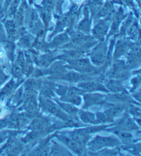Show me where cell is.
Masks as SVG:
<instances>
[{
  "instance_id": "obj_3",
  "label": "cell",
  "mask_w": 141,
  "mask_h": 156,
  "mask_svg": "<svg viewBox=\"0 0 141 156\" xmlns=\"http://www.w3.org/2000/svg\"><path fill=\"white\" fill-rule=\"evenodd\" d=\"M120 140L116 136H103L97 135L87 142L86 147L90 152L94 153L105 148H114L119 147Z\"/></svg>"
},
{
  "instance_id": "obj_2",
  "label": "cell",
  "mask_w": 141,
  "mask_h": 156,
  "mask_svg": "<svg viewBox=\"0 0 141 156\" xmlns=\"http://www.w3.org/2000/svg\"><path fill=\"white\" fill-rule=\"evenodd\" d=\"M39 107L41 108L42 111L50 114L63 122H69L74 119L78 120L73 118L65 112L52 99L39 97Z\"/></svg>"
},
{
  "instance_id": "obj_1",
  "label": "cell",
  "mask_w": 141,
  "mask_h": 156,
  "mask_svg": "<svg viewBox=\"0 0 141 156\" xmlns=\"http://www.w3.org/2000/svg\"><path fill=\"white\" fill-rule=\"evenodd\" d=\"M64 62H66V67L67 69L77 71L80 73L98 76L104 71L103 66L97 67L92 65L89 58L86 57L66 60Z\"/></svg>"
},
{
  "instance_id": "obj_21",
  "label": "cell",
  "mask_w": 141,
  "mask_h": 156,
  "mask_svg": "<svg viewBox=\"0 0 141 156\" xmlns=\"http://www.w3.org/2000/svg\"><path fill=\"white\" fill-rule=\"evenodd\" d=\"M103 84L108 93H117L122 92H128L125 86L123 84V81L118 80L113 78L106 77L103 80ZM129 93V92H128Z\"/></svg>"
},
{
  "instance_id": "obj_8",
  "label": "cell",
  "mask_w": 141,
  "mask_h": 156,
  "mask_svg": "<svg viewBox=\"0 0 141 156\" xmlns=\"http://www.w3.org/2000/svg\"><path fill=\"white\" fill-rule=\"evenodd\" d=\"M53 123L54 122L50 119L38 115L31 120L28 127L31 131L46 132L49 134L55 131L53 127Z\"/></svg>"
},
{
  "instance_id": "obj_22",
  "label": "cell",
  "mask_w": 141,
  "mask_h": 156,
  "mask_svg": "<svg viewBox=\"0 0 141 156\" xmlns=\"http://www.w3.org/2000/svg\"><path fill=\"white\" fill-rule=\"evenodd\" d=\"M54 138V133L48 135L46 138L42 139L38 145L33 149L29 154L30 155H49L50 154V141Z\"/></svg>"
},
{
  "instance_id": "obj_46",
  "label": "cell",
  "mask_w": 141,
  "mask_h": 156,
  "mask_svg": "<svg viewBox=\"0 0 141 156\" xmlns=\"http://www.w3.org/2000/svg\"><path fill=\"white\" fill-rule=\"evenodd\" d=\"M56 0H42L41 6L48 12L52 13L55 6Z\"/></svg>"
},
{
  "instance_id": "obj_9",
  "label": "cell",
  "mask_w": 141,
  "mask_h": 156,
  "mask_svg": "<svg viewBox=\"0 0 141 156\" xmlns=\"http://www.w3.org/2000/svg\"><path fill=\"white\" fill-rule=\"evenodd\" d=\"M68 69L66 67V62L61 60H55L48 67L42 69L43 76H48V80H56L59 77L66 73Z\"/></svg>"
},
{
  "instance_id": "obj_43",
  "label": "cell",
  "mask_w": 141,
  "mask_h": 156,
  "mask_svg": "<svg viewBox=\"0 0 141 156\" xmlns=\"http://www.w3.org/2000/svg\"><path fill=\"white\" fill-rule=\"evenodd\" d=\"M21 0H13L12 2L10 3L9 6L6 10L7 16L9 19H13L15 13L17 10L19 5L21 4Z\"/></svg>"
},
{
  "instance_id": "obj_47",
  "label": "cell",
  "mask_w": 141,
  "mask_h": 156,
  "mask_svg": "<svg viewBox=\"0 0 141 156\" xmlns=\"http://www.w3.org/2000/svg\"><path fill=\"white\" fill-rule=\"evenodd\" d=\"M131 88L129 90V93H134L136 91L138 88H140V74L139 73L136 76L134 77L131 80Z\"/></svg>"
},
{
  "instance_id": "obj_15",
  "label": "cell",
  "mask_w": 141,
  "mask_h": 156,
  "mask_svg": "<svg viewBox=\"0 0 141 156\" xmlns=\"http://www.w3.org/2000/svg\"><path fill=\"white\" fill-rule=\"evenodd\" d=\"M132 43L125 38H120L115 42L114 50L112 54V60L120 59L121 57L125 56L130 49Z\"/></svg>"
},
{
  "instance_id": "obj_41",
  "label": "cell",
  "mask_w": 141,
  "mask_h": 156,
  "mask_svg": "<svg viewBox=\"0 0 141 156\" xmlns=\"http://www.w3.org/2000/svg\"><path fill=\"white\" fill-rule=\"evenodd\" d=\"M134 21V17L132 14L129 15L125 18L124 19V21H122V25H121L120 28L118 30V35L119 36H125L127 30L128 29V27L131 26V24L133 23Z\"/></svg>"
},
{
  "instance_id": "obj_11",
  "label": "cell",
  "mask_w": 141,
  "mask_h": 156,
  "mask_svg": "<svg viewBox=\"0 0 141 156\" xmlns=\"http://www.w3.org/2000/svg\"><path fill=\"white\" fill-rule=\"evenodd\" d=\"M38 94H32V95L25 96L24 102L18 108V111H23L26 112L30 118L38 115L39 103L37 100Z\"/></svg>"
},
{
  "instance_id": "obj_28",
  "label": "cell",
  "mask_w": 141,
  "mask_h": 156,
  "mask_svg": "<svg viewBox=\"0 0 141 156\" xmlns=\"http://www.w3.org/2000/svg\"><path fill=\"white\" fill-rule=\"evenodd\" d=\"M70 41V35L67 32H61L56 34L51 42L48 43V49H56L67 43Z\"/></svg>"
},
{
  "instance_id": "obj_18",
  "label": "cell",
  "mask_w": 141,
  "mask_h": 156,
  "mask_svg": "<svg viewBox=\"0 0 141 156\" xmlns=\"http://www.w3.org/2000/svg\"><path fill=\"white\" fill-rule=\"evenodd\" d=\"M84 104L83 109H88L90 107L96 105L103 104L105 102V95L97 92L94 93H85L83 94Z\"/></svg>"
},
{
  "instance_id": "obj_38",
  "label": "cell",
  "mask_w": 141,
  "mask_h": 156,
  "mask_svg": "<svg viewBox=\"0 0 141 156\" xmlns=\"http://www.w3.org/2000/svg\"><path fill=\"white\" fill-rule=\"evenodd\" d=\"M128 35V38L130 40L134 41L136 43H139L140 41V28L138 21H134L133 23L131 24V26L127 30L126 33Z\"/></svg>"
},
{
  "instance_id": "obj_19",
  "label": "cell",
  "mask_w": 141,
  "mask_h": 156,
  "mask_svg": "<svg viewBox=\"0 0 141 156\" xmlns=\"http://www.w3.org/2000/svg\"><path fill=\"white\" fill-rule=\"evenodd\" d=\"M125 16L126 15L125 14V11H124L122 7H120L118 9V10L115 11L112 17L111 26L110 27H109L110 29H109L108 37L117 34L118 32V30H119L120 24L124 20V19L125 18Z\"/></svg>"
},
{
  "instance_id": "obj_56",
  "label": "cell",
  "mask_w": 141,
  "mask_h": 156,
  "mask_svg": "<svg viewBox=\"0 0 141 156\" xmlns=\"http://www.w3.org/2000/svg\"><path fill=\"white\" fill-rule=\"evenodd\" d=\"M74 1L75 2H77V3H78V2H81V1H82V0H74Z\"/></svg>"
},
{
  "instance_id": "obj_36",
  "label": "cell",
  "mask_w": 141,
  "mask_h": 156,
  "mask_svg": "<svg viewBox=\"0 0 141 156\" xmlns=\"http://www.w3.org/2000/svg\"><path fill=\"white\" fill-rule=\"evenodd\" d=\"M54 100L56 104L59 105V107H60L66 114H67V115H70V116L73 117V118L78 119V116H77V114H78V112L79 110L78 109L77 106H75V105H74L73 104H70V103H68V102L58 101V100H56L55 99Z\"/></svg>"
},
{
  "instance_id": "obj_13",
  "label": "cell",
  "mask_w": 141,
  "mask_h": 156,
  "mask_svg": "<svg viewBox=\"0 0 141 156\" xmlns=\"http://www.w3.org/2000/svg\"><path fill=\"white\" fill-rule=\"evenodd\" d=\"M95 79H98V77H95V75L83 74L77 71L70 70V71H67L66 73L59 77L56 80L66 81V82H68L70 83H78L83 82V81Z\"/></svg>"
},
{
  "instance_id": "obj_44",
  "label": "cell",
  "mask_w": 141,
  "mask_h": 156,
  "mask_svg": "<svg viewBox=\"0 0 141 156\" xmlns=\"http://www.w3.org/2000/svg\"><path fill=\"white\" fill-rule=\"evenodd\" d=\"M96 119H97V125L110 123L114 122V120H112L105 115L104 112H98L95 114Z\"/></svg>"
},
{
  "instance_id": "obj_23",
  "label": "cell",
  "mask_w": 141,
  "mask_h": 156,
  "mask_svg": "<svg viewBox=\"0 0 141 156\" xmlns=\"http://www.w3.org/2000/svg\"><path fill=\"white\" fill-rule=\"evenodd\" d=\"M105 130L114 133V135L116 136L119 138L120 141L125 143L127 144H131L134 141V136L132 135V133H130V132L121 129V128L117 127L116 125L112 128H106Z\"/></svg>"
},
{
  "instance_id": "obj_53",
  "label": "cell",
  "mask_w": 141,
  "mask_h": 156,
  "mask_svg": "<svg viewBox=\"0 0 141 156\" xmlns=\"http://www.w3.org/2000/svg\"><path fill=\"white\" fill-rule=\"evenodd\" d=\"M131 94H132V97H133L132 98H134L135 101L140 104V88H138L136 91L134 92V93H132Z\"/></svg>"
},
{
  "instance_id": "obj_49",
  "label": "cell",
  "mask_w": 141,
  "mask_h": 156,
  "mask_svg": "<svg viewBox=\"0 0 141 156\" xmlns=\"http://www.w3.org/2000/svg\"><path fill=\"white\" fill-rule=\"evenodd\" d=\"M8 41L7 37H6V33L4 26H3V24L0 22V45L3 44Z\"/></svg>"
},
{
  "instance_id": "obj_12",
  "label": "cell",
  "mask_w": 141,
  "mask_h": 156,
  "mask_svg": "<svg viewBox=\"0 0 141 156\" xmlns=\"http://www.w3.org/2000/svg\"><path fill=\"white\" fill-rule=\"evenodd\" d=\"M125 62L129 69H136L140 65V48L139 43H132L130 49L125 54Z\"/></svg>"
},
{
  "instance_id": "obj_24",
  "label": "cell",
  "mask_w": 141,
  "mask_h": 156,
  "mask_svg": "<svg viewBox=\"0 0 141 156\" xmlns=\"http://www.w3.org/2000/svg\"><path fill=\"white\" fill-rule=\"evenodd\" d=\"M56 55L53 52H47L41 55H36L34 62L39 68L46 69L56 60Z\"/></svg>"
},
{
  "instance_id": "obj_5",
  "label": "cell",
  "mask_w": 141,
  "mask_h": 156,
  "mask_svg": "<svg viewBox=\"0 0 141 156\" xmlns=\"http://www.w3.org/2000/svg\"><path fill=\"white\" fill-rule=\"evenodd\" d=\"M111 66V65H110ZM124 60H113V64L109 69H107L105 76L120 81H125L130 76L131 72Z\"/></svg>"
},
{
  "instance_id": "obj_45",
  "label": "cell",
  "mask_w": 141,
  "mask_h": 156,
  "mask_svg": "<svg viewBox=\"0 0 141 156\" xmlns=\"http://www.w3.org/2000/svg\"><path fill=\"white\" fill-rule=\"evenodd\" d=\"M14 63H15L17 65L22 69L24 65L26 63V57H25L24 52L22 50H19L17 53V55L15 58V60H14Z\"/></svg>"
},
{
  "instance_id": "obj_29",
  "label": "cell",
  "mask_w": 141,
  "mask_h": 156,
  "mask_svg": "<svg viewBox=\"0 0 141 156\" xmlns=\"http://www.w3.org/2000/svg\"><path fill=\"white\" fill-rule=\"evenodd\" d=\"M116 126L121 128V129H125L127 131H140V126L137 124L136 121L129 116V115H126L124 116L122 119H120L119 122H118Z\"/></svg>"
},
{
  "instance_id": "obj_31",
  "label": "cell",
  "mask_w": 141,
  "mask_h": 156,
  "mask_svg": "<svg viewBox=\"0 0 141 156\" xmlns=\"http://www.w3.org/2000/svg\"><path fill=\"white\" fill-rule=\"evenodd\" d=\"M86 52L78 49H69L64 50L63 53L61 55L56 56V60H61L63 61L77 59L86 56Z\"/></svg>"
},
{
  "instance_id": "obj_33",
  "label": "cell",
  "mask_w": 141,
  "mask_h": 156,
  "mask_svg": "<svg viewBox=\"0 0 141 156\" xmlns=\"http://www.w3.org/2000/svg\"><path fill=\"white\" fill-rule=\"evenodd\" d=\"M35 36L31 33H26V34L22 35L21 37L18 38V41L17 43V45L19 48L23 49H31L33 46L34 42L35 41Z\"/></svg>"
},
{
  "instance_id": "obj_32",
  "label": "cell",
  "mask_w": 141,
  "mask_h": 156,
  "mask_svg": "<svg viewBox=\"0 0 141 156\" xmlns=\"http://www.w3.org/2000/svg\"><path fill=\"white\" fill-rule=\"evenodd\" d=\"M25 98L24 94V90L23 85L21 86V87L16 89L15 91L12 94L11 98L9 101L10 106L12 108H16L18 106H20L24 102V100Z\"/></svg>"
},
{
  "instance_id": "obj_6",
  "label": "cell",
  "mask_w": 141,
  "mask_h": 156,
  "mask_svg": "<svg viewBox=\"0 0 141 156\" xmlns=\"http://www.w3.org/2000/svg\"><path fill=\"white\" fill-rule=\"evenodd\" d=\"M108 44L106 41H98L97 44L90 50V60L94 66L101 67L105 62L108 55Z\"/></svg>"
},
{
  "instance_id": "obj_42",
  "label": "cell",
  "mask_w": 141,
  "mask_h": 156,
  "mask_svg": "<svg viewBox=\"0 0 141 156\" xmlns=\"http://www.w3.org/2000/svg\"><path fill=\"white\" fill-rule=\"evenodd\" d=\"M12 73L13 75V77L18 82H24V77L25 75L23 72L22 69L17 65L15 63H13L12 66Z\"/></svg>"
},
{
  "instance_id": "obj_55",
  "label": "cell",
  "mask_w": 141,
  "mask_h": 156,
  "mask_svg": "<svg viewBox=\"0 0 141 156\" xmlns=\"http://www.w3.org/2000/svg\"><path fill=\"white\" fill-rule=\"evenodd\" d=\"M28 1H29V3L30 4H32V3L35 1V0H28Z\"/></svg>"
},
{
  "instance_id": "obj_50",
  "label": "cell",
  "mask_w": 141,
  "mask_h": 156,
  "mask_svg": "<svg viewBox=\"0 0 141 156\" xmlns=\"http://www.w3.org/2000/svg\"><path fill=\"white\" fill-rule=\"evenodd\" d=\"M67 102L70 103L75 106H80L82 104V98H81V96H74L70 98Z\"/></svg>"
},
{
  "instance_id": "obj_27",
  "label": "cell",
  "mask_w": 141,
  "mask_h": 156,
  "mask_svg": "<svg viewBox=\"0 0 141 156\" xmlns=\"http://www.w3.org/2000/svg\"><path fill=\"white\" fill-rule=\"evenodd\" d=\"M92 19L90 11L86 5L83 8V18L77 26V30L86 34H88L91 31Z\"/></svg>"
},
{
  "instance_id": "obj_4",
  "label": "cell",
  "mask_w": 141,
  "mask_h": 156,
  "mask_svg": "<svg viewBox=\"0 0 141 156\" xmlns=\"http://www.w3.org/2000/svg\"><path fill=\"white\" fill-rule=\"evenodd\" d=\"M26 23L31 34L35 35L36 37H44L46 28L36 9L28 8L25 18V23Z\"/></svg>"
},
{
  "instance_id": "obj_54",
  "label": "cell",
  "mask_w": 141,
  "mask_h": 156,
  "mask_svg": "<svg viewBox=\"0 0 141 156\" xmlns=\"http://www.w3.org/2000/svg\"><path fill=\"white\" fill-rule=\"evenodd\" d=\"M4 113V108L0 105V116H2Z\"/></svg>"
},
{
  "instance_id": "obj_14",
  "label": "cell",
  "mask_w": 141,
  "mask_h": 156,
  "mask_svg": "<svg viewBox=\"0 0 141 156\" xmlns=\"http://www.w3.org/2000/svg\"><path fill=\"white\" fill-rule=\"evenodd\" d=\"M78 88L82 89L86 93H94V92H104L108 93L103 82L97 79L83 81L77 83Z\"/></svg>"
},
{
  "instance_id": "obj_17",
  "label": "cell",
  "mask_w": 141,
  "mask_h": 156,
  "mask_svg": "<svg viewBox=\"0 0 141 156\" xmlns=\"http://www.w3.org/2000/svg\"><path fill=\"white\" fill-rule=\"evenodd\" d=\"M103 107H104L103 112L109 119L114 120L115 118L119 116L128 108V105L121 104H114V103L104 102Z\"/></svg>"
},
{
  "instance_id": "obj_26",
  "label": "cell",
  "mask_w": 141,
  "mask_h": 156,
  "mask_svg": "<svg viewBox=\"0 0 141 156\" xmlns=\"http://www.w3.org/2000/svg\"><path fill=\"white\" fill-rule=\"evenodd\" d=\"M66 132L76 142L86 147L87 142L90 139V134H88L85 131L84 128L81 127V129H76L73 131H66Z\"/></svg>"
},
{
  "instance_id": "obj_34",
  "label": "cell",
  "mask_w": 141,
  "mask_h": 156,
  "mask_svg": "<svg viewBox=\"0 0 141 156\" xmlns=\"http://www.w3.org/2000/svg\"><path fill=\"white\" fill-rule=\"evenodd\" d=\"M115 12L114 5L110 2H106L103 4L102 6L101 7L99 10L98 11L97 15L94 16V20L98 21L101 19L106 17L107 16L109 15H113Z\"/></svg>"
},
{
  "instance_id": "obj_7",
  "label": "cell",
  "mask_w": 141,
  "mask_h": 156,
  "mask_svg": "<svg viewBox=\"0 0 141 156\" xmlns=\"http://www.w3.org/2000/svg\"><path fill=\"white\" fill-rule=\"evenodd\" d=\"M54 138L66 146L70 151L74 153L76 155H83L86 150V147H83L76 142L67 134L66 131L62 132H56L54 133Z\"/></svg>"
},
{
  "instance_id": "obj_20",
  "label": "cell",
  "mask_w": 141,
  "mask_h": 156,
  "mask_svg": "<svg viewBox=\"0 0 141 156\" xmlns=\"http://www.w3.org/2000/svg\"><path fill=\"white\" fill-rule=\"evenodd\" d=\"M4 29L8 41L15 42L21 37L20 30L17 27L13 19H7L4 22Z\"/></svg>"
},
{
  "instance_id": "obj_25",
  "label": "cell",
  "mask_w": 141,
  "mask_h": 156,
  "mask_svg": "<svg viewBox=\"0 0 141 156\" xmlns=\"http://www.w3.org/2000/svg\"><path fill=\"white\" fill-rule=\"evenodd\" d=\"M71 151L63 145L61 143L52 138L50 141V154L49 155H72Z\"/></svg>"
},
{
  "instance_id": "obj_35",
  "label": "cell",
  "mask_w": 141,
  "mask_h": 156,
  "mask_svg": "<svg viewBox=\"0 0 141 156\" xmlns=\"http://www.w3.org/2000/svg\"><path fill=\"white\" fill-rule=\"evenodd\" d=\"M77 116L78 120H80L81 122L84 124H88L92 125H97L95 113L81 110H78Z\"/></svg>"
},
{
  "instance_id": "obj_16",
  "label": "cell",
  "mask_w": 141,
  "mask_h": 156,
  "mask_svg": "<svg viewBox=\"0 0 141 156\" xmlns=\"http://www.w3.org/2000/svg\"><path fill=\"white\" fill-rule=\"evenodd\" d=\"M105 102L114 103V104H121L129 105L130 104H136V101L133 99L128 92L122 93H110L105 95Z\"/></svg>"
},
{
  "instance_id": "obj_40",
  "label": "cell",
  "mask_w": 141,
  "mask_h": 156,
  "mask_svg": "<svg viewBox=\"0 0 141 156\" xmlns=\"http://www.w3.org/2000/svg\"><path fill=\"white\" fill-rule=\"evenodd\" d=\"M103 4V0H87L86 6L88 8L91 17H94Z\"/></svg>"
},
{
  "instance_id": "obj_48",
  "label": "cell",
  "mask_w": 141,
  "mask_h": 156,
  "mask_svg": "<svg viewBox=\"0 0 141 156\" xmlns=\"http://www.w3.org/2000/svg\"><path fill=\"white\" fill-rule=\"evenodd\" d=\"M125 149L129 152L132 153L134 155H140V143L139 142L135 144H129V146H126Z\"/></svg>"
},
{
  "instance_id": "obj_51",
  "label": "cell",
  "mask_w": 141,
  "mask_h": 156,
  "mask_svg": "<svg viewBox=\"0 0 141 156\" xmlns=\"http://www.w3.org/2000/svg\"><path fill=\"white\" fill-rule=\"evenodd\" d=\"M8 79H9V76H8L3 70L2 68L0 67V88Z\"/></svg>"
},
{
  "instance_id": "obj_37",
  "label": "cell",
  "mask_w": 141,
  "mask_h": 156,
  "mask_svg": "<svg viewBox=\"0 0 141 156\" xmlns=\"http://www.w3.org/2000/svg\"><path fill=\"white\" fill-rule=\"evenodd\" d=\"M86 93L82 89L78 88V86H68L66 94L61 98H59V101L67 102L68 100L74 96H82Z\"/></svg>"
},
{
  "instance_id": "obj_10",
  "label": "cell",
  "mask_w": 141,
  "mask_h": 156,
  "mask_svg": "<svg viewBox=\"0 0 141 156\" xmlns=\"http://www.w3.org/2000/svg\"><path fill=\"white\" fill-rule=\"evenodd\" d=\"M113 15H109L106 17L98 20L97 24L92 30V37L98 41H105V37L109 32L111 26L112 17Z\"/></svg>"
},
{
  "instance_id": "obj_52",
  "label": "cell",
  "mask_w": 141,
  "mask_h": 156,
  "mask_svg": "<svg viewBox=\"0 0 141 156\" xmlns=\"http://www.w3.org/2000/svg\"><path fill=\"white\" fill-rule=\"evenodd\" d=\"M6 54L4 49H2V47H0V67L2 68V66H4L6 64Z\"/></svg>"
},
{
  "instance_id": "obj_39",
  "label": "cell",
  "mask_w": 141,
  "mask_h": 156,
  "mask_svg": "<svg viewBox=\"0 0 141 156\" xmlns=\"http://www.w3.org/2000/svg\"><path fill=\"white\" fill-rule=\"evenodd\" d=\"M36 10L39 14V17H40L42 23H43L45 28L46 30L47 27L49 26L50 21H51L52 13L47 11L46 10H45L41 5H36Z\"/></svg>"
},
{
  "instance_id": "obj_30",
  "label": "cell",
  "mask_w": 141,
  "mask_h": 156,
  "mask_svg": "<svg viewBox=\"0 0 141 156\" xmlns=\"http://www.w3.org/2000/svg\"><path fill=\"white\" fill-rule=\"evenodd\" d=\"M22 82H18L14 80V79H12L6 83L0 90V102L4 101L6 99L10 97L11 94L15 91L18 86Z\"/></svg>"
}]
</instances>
